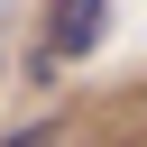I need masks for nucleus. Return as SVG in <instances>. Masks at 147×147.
Listing matches in <instances>:
<instances>
[{
  "label": "nucleus",
  "mask_w": 147,
  "mask_h": 147,
  "mask_svg": "<svg viewBox=\"0 0 147 147\" xmlns=\"http://www.w3.org/2000/svg\"><path fill=\"white\" fill-rule=\"evenodd\" d=\"M101 37H110V0H55L46 9V55L55 64H83Z\"/></svg>",
  "instance_id": "1"
}]
</instances>
